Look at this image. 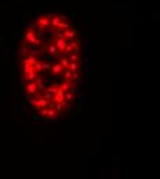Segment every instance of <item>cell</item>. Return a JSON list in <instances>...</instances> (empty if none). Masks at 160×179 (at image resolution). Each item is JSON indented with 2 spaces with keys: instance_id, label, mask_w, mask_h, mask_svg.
<instances>
[{
  "instance_id": "8",
  "label": "cell",
  "mask_w": 160,
  "mask_h": 179,
  "mask_svg": "<svg viewBox=\"0 0 160 179\" xmlns=\"http://www.w3.org/2000/svg\"><path fill=\"white\" fill-rule=\"evenodd\" d=\"M58 50H59V48H58L57 46H50V47H48V53L51 54V55H57Z\"/></svg>"
},
{
  "instance_id": "13",
  "label": "cell",
  "mask_w": 160,
  "mask_h": 179,
  "mask_svg": "<svg viewBox=\"0 0 160 179\" xmlns=\"http://www.w3.org/2000/svg\"><path fill=\"white\" fill-rule=\"evenodd\" d=\"M58 90H59L58 85H54V87H48V88H47V91L52 92V94H57V92H58Z\"/></svg>"
},
{
  "instance_id": "15",
  "label": "cell",
  "mask_w": 160,
  "mask_h": 179,
  "mask_svg": "<svg viewBox=\"0 0 160 179\" xmlns=\"http://www.w3.org/2000/svg\"><path fill=\"white\" fill-rule=\"evenodd\" d=\"M73 50H75V47H73V44H72V43H69V44L66 46V48H65V53H68V54H69L70 51H73ZM70 54H72V53H70Z\"/></svg>"
},
{
  "instance_id": "12",
  "label": "cell",
  "mask_w": 160,
  "mask_h": 179,
  "mask_svg": "<svg viewBox=\"0 0 160 179\" xmlns=\"http://www.w3.org/2000/svg\"><path fill=\"white\" fill-rule=\"evenodd\" d=\"M66 99H68V101H75V92L73 91L66 92Z\"/></svg>"
},
{
  "instance_id": "18",
  "label": "cell",
  "mask_w": 160,
  "mask_h": 179,
  "mask_svg": "<svg viewBox=\"0 0 160 179\" xmlns=\"http://www.w3.org/2000/svg\"><path fill=\"white\" fill-rule=\"evenodd\" d=\"M43 68L46 70H51V66H50V63H43Z\"/></svg>"
},
{
  "instance_id": "1",
  "label": "cell",
  "mask_w": 160,
  "mask_h": 179,
  "mask_svg": "<svg viewBox=\"0 0 160 179\" xmlns=\"http://www.w3.org/2000/svg\"><path fill=\"white\" fill-rule=\"evenodd\" d=\"M36 21H37V24L40 25V26H43L44 29H47L50 25H51V19H48L46 15H43V17H37V19H36Z\"/></svg>"
},
{
  "instance_id": "4",
  "label": "cell",
  "mask_w": 160,
  "mask_h": 179,
  "mask_svg": "<svg viewBox=\"0 0 160 179\" xmlns=\"http://www.w3.org/2000/svg\"><path fill=\"white\" fill-rule=\"evenodd\" d=\"M62 69H64V66H62V63L59 62V63H55L54 66H52V73L54 74H61V72H62Z\"/></svg>"
},
{
  "instance_id": "11",
  "label": "cell",
  "mask_w": 160,
  "mask_h": 179,
  "mask_svg": "<svg viewBox=\"0 0 160 179\" xmlns=\"http://www.w3.org/2000/svg\"><path fill=\"white\" fill-rule=\"evenodd\" d=\"M70 62H72V61H70V59H66V58H62V59H61V63H62L64 68H69Z\"/></svg>"
},
{
  "instance_id": "5",
  "label": "cell",
  "mask_w": 160,
  "mask_h": 179,
  "mask_svg": "<svg viewBox=\"0 0 160 179\" xmlns=\"http://www.w3.org/2000/svg\"><path fill=\"white\" fill-rule=\"evenodd\" d=\"M64 36H65L68 40H70L76 36V30H64Z\"/></svg>"
},
{
  "instance_id": "7",
  "label": "cell",
  "mask_w": 160,
  "mask_h": 179,
  "mask_svg": "<svg viewBox=\"0 0 160 179\" xmlns=\"http://www.w3.org/2000/svg\"><path fill=\"white\" fill-rule=\"evenodd\" d=\"M55 108H48V113H47V119L51 117V120H55Z\"/></svg>"
},
{
  "instance_id": "17",
  "label": "cell",
  "mask_w": 160,
  "mask_h": 179,
  "mask_svg": "<svg viewBox=\"0 0 160 179\" xmlns=\"http://www.w3.org/2000/svg\"><path fill=\"white\" fill-rule=\"evenodd\" d=\"M35 69L40 72V70L43 69V63H40V62H39V61H37V63H36V65H35Z\"/></svg>"
},
{
  "instance_id": "16",
  "label": "cell",
  "mask_w": 160,
  "mask_h": 179,
  "mask_svg": "<svg viewBox=\"0 0 160 179\" xmlns=\"http://www.w3.org/2000/svg\"><path fill=\"white\" fill-rule=\"evenodd\" d=\"M69 69H70V70H73V72H75V70H77V63H76V61H72V62H70Z\"/></svg>"
},
{
  "instance_id": "3",
  "label": "cell",
  "mask_w": 160,
  "mask_h": 179,
  "mask_svg": "<svg viewBox=\"0 0 160 179\" xmlns=\"http://www.w3.org/2000/svg\"><path fill=\"white\" fill-rule=\"evenodd\" d=\"M21 62H24V65H26V66H35L36 63H37V61H36L35 56H29V58H25Z\"/></svg>"
},
{
  "instance_id": "9",
  "label": "cell",
  "mask_w": 160,
  "mask_h": 179,
  "mask_svg": "<svg viewBox=\"0 0 160 179\" xmlns=\"http://www.w3.org/2000/svg\"><path fill=\"white\" fill-rule=\"evenodd\" d=\"M47 113H48V108H42V109H39V116L46 117L47 116Z\"/></svg>"
},
{
  "instance_id": "10",
  "label": "cell",
  "mask_w": 160,
  "mask_h": 179,
  "mask_svg": "<svg viewBox=\"0 0 160 179\" xmlns=\"http://www.w3.org/2000/svg\"><path fill=\"white\" fill-rule=\"evenodd\" d=\"M59 88H61V90H64V91H68V90H69V88H70V85H69V81H64L62 84L59 85Z\"/></svg>"
},
{
  "instance_id": "2",
  "label": "cell",
  "mask_w": 160,
  "mask_h": 179,
  "mask_svg": "<svg viewBox=\"0 0 160 179\" xmlns=\"http://www.w3.org/2000/svg\"><path fill=\"white\" fill-rule=\"evenodd\" d=\"M36 88H39V87H37V84H35V83H28V84H26V91H28L29 95H35Z\"/></svg>"
},
{
  "instance_id": "6",
  "label": "cell",
  "mask_w": 160,
  "mask_h": 179,
  "mask_svg": "<svg viewBox=\"0 0 160 179\" xmlns=\"http://www.w3.org/2000/svg\"><path fill=\"white\" fill-rule=\"evenodd\" d=\"M61 22H62V19H61L59 17H52L51 18V25H52V26L59 28V26H61Z\"/></svg>"
},
{
  "instance_id": "14",
  "label": "cell",
  "mask_w": 160,
  "mask_h": 179,
  "mask_svg": "<svg viewBox=\"0 0 160 179\" xmlns=\"http://www.w3.org/2000/svg\"><path fill=\"white\" fill-rule=\"evenodd\" d=\"M36 84H37V87L40 88V90L43 88V81H42V77H40V76H37V77H36Z\"/></svg>"
}]
</instances>
